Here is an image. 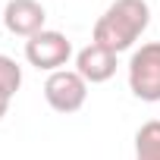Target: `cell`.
<instances>
[{"label":"cell","mask_w":160,"mask_h":160,"mask_svg":"<svg viewBox=\"0 0 160 160\" xmlns=\"http://www.w3.org/2000/svg\"><path fill=\"white\" fill-rule=\"evenodd\" d=\"M116 53L101 47V44H85L82 50L75 53V72L85 78L88 85H101V82H110L116 75Z\"/></svg>","instance_id":"cell-6"},{"label":"cell","mask_w":160,"mask_h":160,"mask_svg":"<svg viewBox=\"0 0 160 160\" xmlns=\"http://www.w3.org/2000/svg\"><path fill=\"white\" fill-rule=\"evenodd\" d=\"M129 91L144 104H160V41H144L129 53Z\"/></svg>","instance_id":"cell-2"},{"label":"cell","mask_w":160,"mask_h":160,"mask_svg":"<svg viewBox=\"0 0 160 160\" xmlns=\"http://www.w3.org/2000/svg\"><path fill=\"white\" fill-rule=\"evenodd\" d=\"M72 57V41L63 35V32H53V28H44L38 35H32L25 41V60L28 66L41 69V72H57V69H66Z\"/></svg>","instance_id":"cell-4"},{"label":"cell","mask_w":160,"mask_h":160,"mask_svg":"<svg viewBox=\"0 0 160 160\" xmlns=\"http://www.w3.org/2000/svg\"><path fill=\"white\" fill-rule=\"evenodd\" d=\"M44 101L50 110L69 116V113H78L88 101V82L75 69H57L44 78Z\"/></svg>","instance_id":"cell-3"},{"label":"cell","mask_w":160,"mask_h":160,"mask_svg":"<svg viewBox=\"0 0 160 160\" xmlns=\"http://www.w3.org/2000/svg\"><path fill=\"white\" fill-rule=\"evenodd\" d=\"M135 160H160V119H148L135 132Z\"/></svg>","instance_id":"cell-7"},{"label":"cell","mask_w":160,"mask_h":160,"mask_svg":"<svg viewBox=\"0 0 160 160\" xmlns=\"http://www.w3.org/2000/svg\"><path fill=\"white\" fill-rule=\"evenodd\" d=\"M19 88H22V66H19L13 57L0 53V94L13 101Z\"/></svg>","instance_id":"cell-8"},{"label":"cell","mask_w":160,"mask_h":160,"mask_svg":"<svg viewBox=\"0 0 160 160\" xmlns=\"http://www.w3.org/2000/svg\"><path fill=\"white\" fill-rule=\"evenodd\" d=\"M10 104H13L10 98H3V94H0V119H3V116H7V110H10Z\"/></svg>","instance_id":"cell-9"},{"label":"cell","mask_w":160,"mask_h":160,"mask_svg":"<svg viewBox=\"0 0 160 160\" xmlns=\"http://www.w3.org/2000/svg\"><path fill=\"white\" fill-rule=\"evenodd\" d=\"M151 25V7L148 0H113V3L98 16L91 41L113 50L116 57L126 50H135L138 38Z\"/></svg>","instance_id":"cell-1"},{"label":"cell","mask_w":160,"mask_h":160,"mask_svg":"<svg viewBox=\"0 0 160 160\" xmlns=\"http://www.w3.org/2000/svg\"><path fill=\"white\" fill-rule=\"evenodd\" d=\"M0 22L7 25L10 35H19V38H32L38 32H44V22H47V10L38 3V0H10L0 13Z\"/></svg>","instance_id":"cell-5"}]
</instances>
